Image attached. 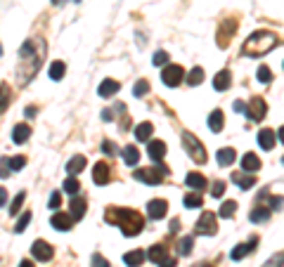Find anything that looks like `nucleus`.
Returning a JSON list of instances; mask_svg holds the SVG:
<instances>
[{
    "label": "nucleus",
    "mask_w": 284,
    "mask_h": 267,
    "mask_svg": "<svg viewBox=\"0 0 284 267\" xmlns=\"http://www.w3.org/2000/svg\"><path fill=\"white\" fill-rule=\"evenodd\" d=\"M47 54L43 38H29L19 50V64H17V86L24 88L31 83L33 76L38 74V69L43 66V59Z\"/></svg>",
    "instance_id": "f257e3e1"
},
{
    "label": "nucleus",
    "mask_w": 284,
    "mask_h": 267,
    "mask_svg": "<svg viewBox=\"0 0 284 267\" xmlns=\"http://www.w3.org/2000/svg\"><path fill=\"white\" fill-rule=\"evenodd\" d=\"M104 222L116 224L123 236H138L144 229V218L138 213L135 208H119V206H109L104 211Z\"/></svg>",
    "instance_id": "f03ea898"
},
{
    "label": "nucleus",
    "mask_w": 284,
    "mask_h": 267,
    "mask_svg": "<svg viewBox=\"0 0 284 267\" xmlns=\"http://www.w3.org/2000/svg\"><path fill=\"white\" fill-rule=\"evenodd\" d=\"M277 43L280 41H277V36L273 31H256L244 41L241 54L244 57H263V54H268L270 50H275Z\"/></svg>",
    "instance_id": "7ed1b4c3"
},
{
    "label": "nucleus",
    "mask_w": 284,
    "mask_h": 267,
    "mask_svg": "<svg viewBox=\"0 0 284 267\" xmlns=\"http://www.w3.org/2000/svg\"><path fill=\"white\" fill-rule=\"evenodd\" d=\"M183 144H185V151L194 163H206V149L199 142V137H194L192 133H183Z\"/></svg>",
    "instance_id": "20e7f679"
},
{
    "label": "nucleus",
    "mask_w": 284,
    "mask_h": 267,
    "mask_svg": "<svg viewBox=\"0 0 284 267\" xmlns=\"http://www.w3.org/2000/svg\"><path fill=\"white\" fill-rule=\"evenodd\" d=\"M135 175V180L144 182V184H161L164 182V178L168 175V168L166 166H154V168H140V171L133 173Z\"/></svg>",
    "instance_id": "39448f33"
},
{
    "label": "nucleus",
    "mask_w": 284,
    "mask_h": 267,
    "mask_svg": "<svg viewBox=\"0 0 284 267\" xmlns=\"http://www.w3.org/2000/svg\"><path fill=\"white\" fill-rule=\"evenodd\" d=\"M185 78H187V74L180 64H166V69L161 71V81H164L168 88H178Z\"/></svg>",
    "instance_id": "423d86ee"
},
{
    "label": "nucleus",
    "mask_w": 284,
    "mask_h": 267,
    "mask_svg": "<svg viewBox=\"0 0 284 267\" xmlns=\"http://www.w3.org/2000/svg\"><path fill=\"white\" fill-rule=\"evenodd\" d=\"M239 29V22L237 19H223L218 24V47H228L230 38L235 36V31Z\"/></svg>",
    "instance_id": "0eeeda50"
},
{
    "label": "nucleus",
    "mask_w": 284,
    "mask_h": 267,
    "mask_svg": "<svg viewBox=\"0 0 284 267\" xmlns=\"http://www.w3.org/2000/svg\"><path fill=\"white\" fill-rule=\"evenodd\" d=\"M194 232H197V234H206V236L216 234V232H218V218L213 213H201V218H199L197 224H194Z\"/></svg>",
    "instance_id": "6e6552de"
},
{
    "label": "nucleus",
    "mask_w": 284,
    "mask_h": 267,
    "mask_svg": "<svg viewBox=\"0 0 284 267\" xmlns=\"http://www.w3.org/2000/svg\"><path fill=\"white\" fill-rule=\"evenodd\" d=\"M265 114H268V104H265V99L263 97H253V99H249V104H246V116L251 118V121H263L265 118Z\"/></svg>",
    "instance_id": "1a4fd4ad"
},
{
    "label": "nucleus",
    "mask_w": 284,
    "mask_h": 267,
    "mask_svg": "<svg viewBox=\"0 0 284 267\" xmlns=\"http://www.w3.org/2000/svg\"><path fill=\"white\" fill-rule=\"evenodd\" d=\"M31 253H33V258H36V260H41V263H47V260H52V256H55L52 246L47 244V241H43V239L33 241Z\"/></svg>",
    "instance_id": "9d476101"
},
{
    "label": "nucleus",
    "mask_w": 284,
    "mask_h": 267,
    "mask_svg": "<svg viewBox=\"0 0 284 267\" xmlns=\"http://www.w3.org/2000/svg\"><path fill=\"white\" fill-rule=\"evenodd\" d=\"M111 180V168L104 163V161H99V163H95V168H93V182L95 184H107V182Z\"/></svg>",
    "instance_id": "9b49d317"
},
{
    "label": "nucleus",
    "mask_w": 284,
    "mask_h": 267,
    "mask_svg": "<svg viewBox=\"0 0 284 267\" xmlns=\"http://www.w3.org/2000/svg\"><path fill=\"white\" fill-rule=\"evenodd\" d=\"M168 211V201L164 199H152V201L147 203V215L152 218V220H161Z\"/></svg>",
    "instance_id": "f8f14e48"
},
{
    "label": "nucleus",
    "mask_w": 284,
    "mask_h": 267,
    "mask_svg": "<svg viewBox=\"0 0 284 267\" xmlns=\"http://www.w3.org/2000/svg\"><path fill=\"white\" fill-rule=\"evenodd\" d=\"M74 222H76V220H74L69 213H55L52 215V220H50V224H52L55 229H59V232H69V229L74 227Z\"/></svg>",
    "instance_id": "ddd939ff"
},
{
    "label": "nucleus",
    "mask_w": 284,
    "mask_h": 267,
    "mask_svg": "<svg viewBox=\"0 0 284 267\" xmlns=\"http://www.w3.org/2000/svg\"><path fill=\"white\" fill-rule=\"evenodd\" d=\"M86 166H88V159L83 156V154H76V156H71V159L66 161V173L76 178L78 173L86 171Z\"/></svg>",
    "instance_id": "4468645a"
},
{
    "label": "nucleus",
    "mask_w": 284,
    "mask_h": 267,
    "mask_svg": "<svg viewBox=\"0 0 284 267\" xmlns=\"http://www.w3.org/2000/svg\"><path fill=\"white\" fill-rule=\"evenodd\" d=\"M256 246H258V239H256V236H251V239H249L246 244H239V246H237V248H235V251L230 253V258H232V260H241V258L249 256V253H251Z\"/></svg>",
    "instance_id": "2eb2a0df"
},
{
    "label": "nucleus",
    "mask_w": 284,
    "mask_h": 267,
    "mask_svg": "<svg viewBox=\"0 0 284 267\" xmlns=\"http://www.w3.org/2000/svg\"><path fill=\"white\" fill-rule=\"evenodd\" d=\"M147 154H149V159L152 161H161L166 156V142H161V139H149Z\"/></svg>",
    "instance_id": "dca6fc26"
},
{
    "label": "nucleus",
    "mask_w": 284,
    "mask_h": 267,
    "mask_svg": "<svg viewBox=\"0 0 284 267\" xmlns=\"http://www.w3.org/2000/svg\"><path fill=\"white\" fill-rule=\"evenodd\" d=\"M275 142H277V135H275V130L263 128L261 133H258V147H261L263 151L273 149V147H275Z\"/></svg>",
    "instance_id": "f3484780"
},
{
    "label": "nucleus",
    "mask_w": 284,
    "mask_h": 267,
    "mask_svg": "<svg viewBox=\"0 0 284 267\" xmlns=\"http://www.w3.org/2000/svg\"><path fill=\"white\" fill-rule=\"evenodd\" d=\"M119 88H121L119 81H114V78H104L97 88V95L99 97H114L116 92H119Z\"/></svg>",
    "instance_id": "a211bd4d"
},
{
    "label": "nucleus",
    "mask_w": 284,
    "mask_h": 267,
    "mask_svg": "<svg viewBox=\"0 0 284 267\" xmlns=\"http://www.w3.org/2000/svg\"><path fill=\"white\" fill-rule=\"evenodd\" d=\"M235 159H237V151L230 149V147H223V149L216 151V161H218V166H223V168L232 166V163H235Z\"/></svg>",
    "instance_id": "6ab92c4d"
},
{
    "label": "nucleus",
    "mask_w": 284,
    "mask_h": 267,
    "mask_svg": "<svg viewBox=\"0 0 284 267\" xmlns=\"http://www.w3.org/2000/svg\"><path fill=\"white\" fill-rule=\"evenodd\" d=\"M241 171L244 173H256V171H261V159L256 156V154H244L241 156Z\"/></svg>",
    "instance_id": "aec40b11"
},
{
    "label": "nucleus",
    "mask_w": 284,
    "mask_h": 267,
    "mask_svg": "<svg viewBox=\"0 0 284 267\" xmlns=\"http://www.w3.org/2000/svg\"><path fill=\"white\" fill-rule=\"evenodd\" d=\"M69 208H71V218L74 220H81L83 215H86V208H88V203H86V199H81V196H74L71 199V203H69Z\"/></svg>",
    "instance_id": "412c9836"
},
{
    "label": "nucleus",
    "mask_w": 284,
    "mask_h": 267,
    "mask_svg": "<svg viewBox=\"0 0 284 267\" xmlns=\"http://www.w3.org/2000/svg\"><path fill=\"white\" fill-rule=\"evenodd\" d=\"M152 133H154V126L149 121L135 126V139H138V142H149V139H152Z\"/></svg>",
    "instance_id": "4be33fe9"
},
{
    "label": "nucleus",
    "mask_w": 284,
    "mask_h": 267,
    "mask_svg": "<svg viewBox=\"0 0 284 267\" xmlns=\"http://www.w3.org/2000/svg\"><path fill=\"white\" fill-rule=\"evenodd\" d=\"M29 137H31V128H29L26 123H19V126L12 128V139H14V144H24Z\"/></svg>",
    "instance_id": "5701e85b"
},
{
    "label": "nucleus",
    "mask_w": 284,
    "mask_h": 267,
    "mask_svg": "<svg viewBox=\"0 0 284 267\" xmlns=\"http://www.w3.org/2000/svg\"><path fill=\"white\" fill-rule=\"evenodd\" d=\"M232 180L237 182L241 189H251L256 184V175L253 173H232Z\"/></svg>",
    "instance_id": "b1692460"
},
{
    "label": "nucleus",
    "mask_w": 284,
    "mask_h": 267,
    "mask_svg": "<svg viewBox=\"0 0 284 267\" xmlns=\"http://www.w3.org/2000/svg\"><path fill=\"white\" fill-rule=\"evenodd\" d=\"M144 260H147V253H142V251H128L123 256V263L128 267H140Z\"/></svg>",
    "instance_id": "393cba45"
},
{
    "label": "nucleus",
    "mask_w": 284,
    "mask_h": 267,
    "mask_svg": "<svg viewBox=\"0 0 284 267\" xmlns=\"http://www.w3.org/2000/svg\"><path fill=\"white\" fill-rule=\"evenodd\" d=\"M225 126V116H223V111L216 109V111H211V116H208V128L213 130V133H220Z\"/></svg>",
    "instance_id": "a878e982"
},
{
    "label": "nucleus",
    "mask_w": 284,
    "mask_h": 267,
    "mask_svg": "<svg viewBox=\"0 0 284 267\" xmlns=\"http://www.w3.org/2000/svg\"><path fill=\"white\" fill-rule=\"evenodd\" d=\"M230 86H232V76H230V71H218L216 78H213V88L223 92V90H228Z\"/></svg>",
    "instance_id": "bb28decb"
},
{
    "label": "nucleus",
    "mask_w": 284,
    "mask_h": 267,
    "mask_svg": "<svg viewBox=\"0 0 284 267\" xmlns=\"http://www.w3.org/2000/svg\"><path fill=\"white\" fill-rule=\"evenodd\" d=\"M187 182V187H192V189H197V192H201L204 187H206V178L201 175V173H189L185 178Z\"/></svg>",
    "instance_id": "cd10ccee"
},
{
    "label": "nucleus",
    "mask_w": 284,
    "mask_h": 267,
    "mask_svg": "<svg viewBox=\"0 0 284 267\" xmlns=\"http://www.w3.org/2000/svg\"><path fill=\"white\" fill-rule=\"evenodd\" d=\"M270 213H273V208H268V206H256L251 211V215H249V220H251V222H265V220L270 218Z\"/></svg>",
    "instance_id": "c85d7f7f"
},
{
    "label": "nucleus",
    "mask_w": 284,
    "mask_h": 267,
    "mask_svg": "<svg viewBox=\"0 0 284 267\" xmlns=\"http://www.w3.org/2000/svg\"><path fill=\"white\" fill-rule=\"evenodd\" d=\"M121 154H123V163H126V166H135V163L140 161V151L135 149L133 144L123 147V151H121Z\"/></svg>",
    "instance_id": "c756f323"
},
{
    "label": "nucleus",
    "mask_w": 284,
    "mask_h": 267,
    "mask_svg": "<svg viewBox=\"0 0 284 267\" xmlns=\"http://www.w3.org/2000/svg\"><path fill=\"white\" fill-rule=\"evenodd\" d=\"M147 258H149L152 263H156V265H161V263L166 260V246H161V244L152 246V248H149V253H147Z\"/></svg>",
    "instance_id": "7c9ffc66"
},
{
    "label": "nucleus",
    "mask_w": 284,
    "mask_h": 267,
    "mask_svg": "<svg viewBox=\"0 0 284 267\" xmlns=\"http://www.w3.org/2000/svg\"><path fill=\"white\" fill-rule=\"evenodd\" d=\"M12 97H10V86L7 83H0V116L5 114V109L10 107Z\"/></svg>",
    "instance_id": "2f4dec72"
},
{
    "label": "nucleus",
    "mask_w": 284,
    "mask_h": 267,
    "mask_svg": "<svg viewBox=\"0 0 284 267\" xmlns=\"http://www.w3.org/2000/svg\"><path fill=\"white\" fill-rule=\"evenodd\" d=\"M183 203H185V208H201V206H204V199H201L199 192H192V194H185Z\"/></svg>",
    "instance_id": "473e14b6"
},
{
    "label": "nucleus",
    "mask_w": 284,
    "mask_h": 267,
    "mask_svg": "<svg viewBox=\"0 0 284 267\" xmlns=\"http://www.w3.org/2000/svg\"><path fill=\"white\" fill-rule=\"evenodd\" d=\"M64 74H66L64 62H52V64H50V78H52V81H62Z\"/></svg>",
    "instance_id": "72a5a7b5"
},
{
    "label": "nucleus",
    "mask_w": 284,
    "mask_h": 267,
    "mask_svg": "<svg viewBox=\"0 0 284 267\" xmlns=\"http://www.w3.org/2000/svg\"><path fill=\"white\" fill-rule=\"evenodd\" d=\"M185 81L189 83V86H199V83L204 81V69H201V66H194V69H192V71L187 74Z\"/></svg>",
    "instance_id": "f704fd0d"
},
{
    "label": "nucleus",
    "mask_w": 284,
    "mask_h": 267,
    "mask_svg": "<svg viewBox=\"0 0 284 267\" xmlns=\"http://www.w3.org/2000/svg\"><path fill=\"white\" fill-rule=\"evenodd\" d=\"M192 236H183L180 239V244H178V256H189L192 253Z\"/></svg>",
    "instance_id": "c9c22d12"
},
{
    "label": "nucleus",
    "mask_w": 284,
    "mask_h": 267,
    "mask_svg": "<svg viewBox=\"0 0 284 267\" xmlns=\"http://www.w3.org/2000/svg\"><path fill=\"white\" fill-rule=\"evenodd\" d=\"M78 189H81V184H78V180L74 178V175H69V178L64 180V192H66V194H71V196H76Z\"/></svg>",
    "instance_id": "e433bc0d"
},
{
    "label": "nucleus",
    "mask_w": 284,
    "mask_h": 267,
    "mask_svg": "<svg viewBox=\"0 0 284 267\" xmlns=\"http://www.w3.org/2000/svg\"><path fill=\"white\" fill-rule=\"evenodd\" d=\"M31 222V211H26V213L22 215V218H19V220H17V224H14V232H17V234H22L24 229H26V224Z\"/></svg>",
    "instance_id": "4c0bfd02"
},
{
    "label": "nucleus",
    "mask_w": 284,
    "mask_h": 267,
    "mask_svg": "<svg viewBox=\"0 0 284 267\" xmlns=\"http://www.w3.org/2000/svg\"><path fill=\"white\" fill-rule=\"evenodd\" d=\"M235 211H237V203H235V201H225L223 206H220V218H232Z\"/></svg>",
    "instance_id": "58836bf2"
},
{
    "label": "nucleus",
    "mask_w": 284,
    "mask_h": 267,
    "mask_svg": "<svg viewBox=\"0 0 284 267\" xmlns=\"http://www.w3.org/2000/svg\"><path fill=\"white\" fill-rule=\"evenodd\" d=\"M147 92H149V83H147V81H138V83L133 86V95L135 97H144Z\"/></svg>",
    "instance_id": "ea45409f"
},
{
    "label": "nucleus",
    "mask_w": 284,
    "mask_h": 267,
    "mask_svg": "<svg viewBox=\"0 0 284 267\" xmlns=\"http://www.w3.org/2000/svg\"><path fill=\"white\" fill-rule=\"evenodd\" d=\"M24 199H26V194H24V192H19L17 196H14V201L10 203V215H17V213H19V208H22Z\"/></svg>",
    "instance_id": "a19ab883"
},
{
    "label": "nucleus",
    "mask_w": 284,
    "mask_h": 267,
    "mask_svg": "<svg viewBox=\"0 0 284 267\" xmlns=\"http://www.w3.org/2000/svg\"><path fill=\"white\" fill-rule=\"evenodd\" d=\"M152 64H154V66L168 64V54H166L164 50H159V52H154V57H152Z\"/></svg>",
    "instance_id": "79ce46f5"
},
{
    "label": "nucleus",
    "mask_w": 284,
    "mask_h": 267,
    "mask_svg": "<svg viewBox=\"0 0 284 267\" xmlns=\"http://www.w3.org/2000/svg\"><path fill=\"white\" fill-rule=\"evenodd\" d=\"M211 194H213L216 199H218V196H223V194H225V182H223V180H216V182H213V187H211Z\"/></svg>",
    "instance_id": "37998d69"
},
{
    "label": "nucleus",
    "mask_w": 284,
    "mask_h": 267,
    "mask_svg": "<svg viewBox=\"0 0 284 267\" xmlns=\"http://www.w3.org/2000/svg\"><path fill=\"white\" fill-rule=\"evenodd\" d=\"M282 265H284V253H277V256H273L263 267H282Z\"/></svg>",
    "instance_id": "c03bdc74"
},
{
    "label": "nucleus",
    "mask_w": 284,
    "mask_h": 267,
    "mask_svg": "<svg viewBox=\"0 0 284 267\" xmlns=\"http://www.w3.org/2000/svg\"><path fill=\"white\" fill-rule=\"evenodd\" d=\"M258 81H261V83H270V81H273V74H270L268 66H261V69H258Z\"/></svg>",
    "instance_id": "a18cd8bd"
},
{
    "label": "nucleus",
    "mask_w": 284,
    "mask_h": 267,
    "mask_svg": "<svg viewBox=\"0 0 284 267\" xmlns=\"http://www.w3.org/2000/svg\"><path fill=\"white\" fill-rule=\"evenodd\" d=\"M24 166H26V159H24V156H14V159H10V168H12V171H22Z\"/></svg>",
    "instance_id": "49530a36"
},
{
    "label": "nucleus",
    "mask_w": 284,
    "mask_h": 267,
    "mask_svg": "<svg viewBox=\"0 0 284 267\" xmlns=\"http://www.w3.org/2000/svg\"><path fill=\"white\" fill-rule=\"evenodd\" d=\"M12 173V168H10V159L5 156V159H0V178H7Z\"/></svg>",
    "instance_id": "de8ad7c7"
},
{
    "label": "nucleus",
    "mask_w": 284,
    "mask_h": 267,
    "mask_svg": "<svg viewBox=\"0 0 284 267\" xmlns=\"http://www.w3.org/2000/svg\"><path fill=\"white\" fill-rule=\"evenodd\" d=\"M59 203H62V196H59V192H52V196H50V203H47V208H50V211H57V208H59Z\"/></svg>",
    "instance_id": "09e8293b"
},
{
    "label": "nucleus",
    "mask_w": 284,
    "mask_h": 267,
    "mask_svg": "<svg viewBox=\"0 0 284 267\" xmlns=\"http://www.w3.org/2000/svg\"><path fill=\"white\" fill-rule=\"evenodd\" d=\"M93 267H109V260L102 258L99 253H95V256H93Z\"/></svg>",
    "instance_id": "8fccbe9b"
},
{
    "label": "nucleus",
    "mask_w": 284,
    "mask_h": 267,
    "mask_svg": "<svg viewBox=\"0 0 284 267\" xmlns=\"http://www.w3.org/2000/svg\"><path fill=\"white\" fill-rule=\"evenodd\" d=\"M102 151H104L107 156H114V154H116V147H114V142L104 139V142H102Z\"/></svg>",
    "instance_id": "3c124183"
},
{
    "label": "nucleus",
    "mask_w": 284,
    "mask_h": 267,
    "mask_svg": "<svg viewBox=\"0 0 284 267\" xmlns=\"http://www.w3.org/2000/svg\"><path fill=\"white\" fill-rule=\"evenodd\" d=\"M232 107H235V111H241V114H246V104H244L241 99H235V104H232Z\"/></svg>",
    "instance_id": "603ef678"
},
{
    "label": "nucleus",
    "mask_w": 284,
    "mask_h": 267,
    "mask_svg": "<svg viewBox=\"0 0 284 267\" xmlns=\"http://www.w3.org/2000/svg\"><path fill=\"white\" fill-rule=\"evenodd\" d=\"M24 116L33 118V116H36V107H26V109H24Z\"/></svg>",
    "instance_id": "864d4df0"
},
{
    "label": "nucleus",
    "mask_w": 284,
    "mask_h": 267,
    "mask_svg": "<svg viewBox=\"0 0 284 267\" xmlns=\"http://www.w3.org/2000/svg\"><path fill=\"white\" fill-rule=\"evenodd\" d=\"M102 118H104V121H114V111H111V109L102 111Z\"/></svg>",
    "instance_id": "5fc2aeb1"
},
{
    "label": "nucleus",
    "mask_w": 284,
    "mask_h": 267,
    "mask_svg": "<svg viewBox=\"0 0 284 267\" xmlns=\"http://www.w3.org/2000/svg\"><path fill=\"white\" fill-rule=\"evenodd\" d=\"M5 201H7V192H5V189L0 187V208L5 206Z\"/></svg>",
    "instance_id": "6e6d98bb"
},
{
    "label": "nucleus",
    "mask_w": 284,
    "mask_h": 267,
    "mask_svg": "<svg viewBox=\"0 0 284 267\" xmlns=\"http://www.w3.org/2000/svg\"><path fill=\"white\" fill-rule=\"evenodd\" d=\"M159 267H175V260H173V258H166V260Z\"/></svg>",
    "instance_id": "4d7b16f0"
},
{
    "label": "nucleus",
    "mask_w": 284,
    "mask_h": 267,
    "mask_svg": "<svg viewBox=\"0 0 284 267\" xmlns=\"http://www.w3.org/2000/svg\"><path fill=\"white\" fill-rule=\"evenodd\" d=\"M178 229H180V220H173L171 222V232H178Z\"/></svg>",
    "instance_id": "13d9d810"
},
{
    "label": "nucleus",
    "mask_w": 284,
    "mask_h": 267,
    "mask_svg": "<svg viewBox=\"0 0 284 267\" xmlns=\"http://www.w3.org/2000/svg\"><path fill=\"white\" fill-rule=\"evenodd\" d=\"M19 267H36V265H33L31 260H22V263H19Z\"/></svg>",
    "instance_id": "bf43d9fd"
},
{
    "label": "nucleus",
    "mask_w": 284,
    "mask_h": 267,
    "mask_svg": "<svg viewBox=\"0 0 284 267\" xmlns=\"http://www.w3.org/2000/svg\"><path fill=\"white\" fill-rule=\"evenodd\" d=\"M277 139H280V142H282V144H284V126H282V128H280V133H277Z\"/></svg>",
    "instance_id": "052dcab7"
},
{
    "label": "nucleus",
    "mask_w": 284,
    "mask_h": 267,
    "mask_svg": "<svg viewBox=\"0 0 284 267\" xmlns=\"http://www.w3.org/2000/svg\"><path fill=\"white\" fill-rule=\"evenodd\" d=\"M194 267H213L211 263H201V265H194Z\"/></svg>",
    "instance_id": "680f3d73"
},
{
    "label": "nucleus",
    "mask_w": 284,
    "mask_h": 267,
    "mask_svg": "<svg viewBox=\"0 0 284 267\" xmlns=\"http://www.w3.org/2000/svg\"><path fill=\"white\" fill-rule=\"evenodd\" d=\"M282 161H284V159H282Z\"/></svg>",
    "instance_id": "e2e57ef3"
}]
</instances>
